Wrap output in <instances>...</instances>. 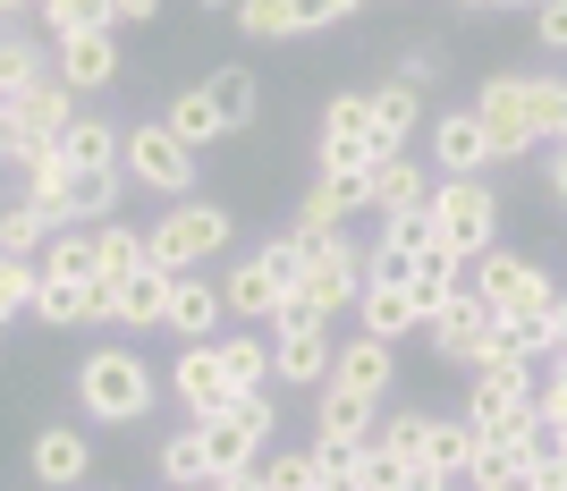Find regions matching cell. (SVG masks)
<instances>
[{"label": "cell", "mask_w": 567, "mask_h": 491, "mask_svg": "<svg viewBox=\"0 0 567 491\" xmlns=\"http://www.w3.org/2000/svg\"><path fill=\"white\" fill-rule=\"evenodd\" d=\"M466 423L483 432V441L534 449L550 432L543 407H534V365H474L466 374Z\"/></svg>", "instance_id": "1"}, {"label": "cell", "mask_w": 567, "mask_h": 491, "mask_svg": "<svg viewBox=\"0 0 567 491\" xmlns=\"http://www.w3.org/2000/svg\"><path fill=\"white\" fill-rule=\"evenodd\" d=\"M550 102H559V76H525V69H499L492 85L474 94V111H483V127H492L499 162H517V153L550 144Z\"/></svg>", "instance_id": "2"}, {"label": "cell", "mask_w": 567, "mask_h": 491, "mask_svg": "<svg viewBox=\"0 0 567 491\" xmlns=\"http://www.w3.org/2000/svg\"><path fill=\"white\" fill-rule=\"evenodd\" d=\"M153 398H162V374H153L136 348H94L76 365V407L94 423H144Z\"/></svg>", "instance_id": "3"}, {"label": "cell", "mask_w": 567, "mask_h": 491, "mask_svg": "<svg viewBox=\"0 0 567 491\" xmlns=\"http://www.w3.org/2000/svg\"><path fill=\"white\" fill-rule=\"evenodd\" d=\"M229 237H237V212H229V204H213V195H187V204H169L162 221L144 229V255L162 263L169 280H187L195 263H213Z\"/></svg>", "instance_id": "4"}, {"label": "cell", "mask_w": 567, "mask_h": 491, "mask_svg": "<svg viewBox=\"0 0 567 491\" xmlns=\"http://www.w3.org/2000/svg\"><path fill=\"white\" fill-rule=\"evenodd\" d=\"M424 212H432V246H450L457 263H483L499 246V195H492V178H441Z\"/></svg>", "instance_id": "5"}, {"label": "cell", "mask_w": 567, "mask_h": 491, "mask_svg": "<svg viewBox=\"0 0 567 491\" xmlns=\"http://www.w3.org/2000/svg\"><path fill=\"white\" fill-rule=\"evenodd\" d=\"M331 356H339V339H331V314L322 305H280V323H271V365H280V381H297V390H322L331 381Z\"/></svg>", "instance_id": "6"}, {"label": "cell", "mask_w": 567, "mask_h": 491, "mask_svg": "<svg viewBox=\"0 0 567 491\" xmlns=\"http://www.w3.org/2000/svg\"><path fill=\"white\" fill-rule=\"evenodd\" d=\"M127 178L136 187H153V195H169V204H187V187H195V144L169 127V119H136L127 127Z\"/></svg>", "instance_id": "7"}, {"label": "cell", "mask_w": 567, "mask_h": 491, "mask_svg": "<svg viewBox=\"0 0 567 491\" xmlns=\"http://www.w3.org/2000/svg\"><path fill=\"white\" fill-rule=\"evenodd\" d=\"M466 288H474V297H483V305H492L499 323H517V314H550V297H559L543 263L508 255V246H492V255H483V263H466Z\"/></svg>", "instance_id": "8"}, {"label": "cell", "mask_w": 567, "mask_h": 491, "mask_svg": "<svg viewBox=\"0 0 567 491\" xmlns=\"http://www.w3.org/2000/svg\"><path fill=\"white\" fill-rule=\"evenodd\" d=\"M313 153H322V178H355V170H373L381 162L373 94H331V102H322V136H313Z\"/></svg>", "instance_id": "9"}, {"label": "cell", "mask_w": 567, "mask_h": 491, "mask_svg": "<svg viewBox=\"0 0 567 491\" xmlns=\"http://www.w3.org/2000/svg\"><path fill=\"white\" fill-rule=\"evenodd\" d=\"M373 246H355L348 229L339 237H313V263H306V305H322V314H355L364 305V280H373Z\"/></svg>", "instance_id": "10"}, {"label": "cell", "mask_w": 567, "mask_h": 491, "mask_svg": "<svg viewBox=\"0 0 567 491\" xmlns=\"http://www.w3.org/2000/svg\"><path fill=\"white\" fill-rule=\"evenodd\" d=\"M424 339H432V356H441V365H466V374H474V365L492 356V339H499V314L474 297V288H457V297L424 323Z\"/></svg>", "instance_id": "11"}, {"label": "cell", "mask_w": 567, "mask_h": 491, "mask_svg": "<svg viewBox=\"0 0 567 491\" xmlns=\"http://www.w3.org/2000/svg\"><path fill=\"white\" fill-rule=\"evenodd\" d=\"M169 272L162 263H144V272H127V280H94V323H118V330H162L169 314Z\"/></svg>", "instance_id": "12"}, {"label": "cell", "mask_w": 567, "mask_h": 491, "mask_svg": "<svg viewBox=\"0 0 567 491\" xmlns=\"http://www.w3.org/2000/svg\"><path fill=\"white\" fill-rule=\"evenodd\" d=\"M169 390H178L187 423H204V416H220V407H237V381H229V365H220V339H204V348H178V365H169Z\"/></svg>", "instance_id": "13"}, {"label": "cell", "mask_w": 567, "mask_h": 491, "mask_svg": "<svg viewBox=\"0 0 567 491\" xmlns=\"http://www.w3.org/2000/svg\"><path fill=\"white\" fill-rule=\"evenodd\" d=\"M483 162H499V153H492V127H483L474 102L432 119V178H483Z\"/></svg>", "instance_id": "14"}, {"label": "cell", "mask_w": 567, "mask_h": 491, "mask_svg": "<svg viewBox=\"0 0 567 491\" xmlns=\"http://www.w3.org/2000/svg\"><path fill=\"white\" fill-rule=\"evenodd\" d=\"M118 187H136V178L127 170H69L60 204H51V229H102V221H118Z\"/></svg>", "instance_id": "15"}, {"label": "cell", "mask_w": 567, "mask_h": 491, "mask_svg": "<svg viewBox=\"0 0 567 491\" xmlns=\"http://www.w3.org/2000/svg\"><path fill=\"white\" fill-rule=\"evenodd\" d=\"M373 423H381V398L348 390V381H322V390H313V441L322 449H364Z\"/></svg>", "instance_id": "16"}, {"label": "cell", "mask_w": 567, "mask_h": 491, "mask_svg": "<svg viewBox=\"0 0 567 491\" xmlns=\"http://www.w3.org/2000/svg\"><path fill=\"white\" fill-rule=\"evenodd\" d=\"M195 449H204V483H220V474H246V467H262V432L237 407H220V416H204L195 423Z\"/></svg>", "instance_id": "17"}, {"label": "cell", "mask_w": 567, "mask_h": 491, "mask_svg": "<svg viewBox=\"0 0 567 491\" xmlns=\"http://www.w3.org/2000/svg\"><path fill=\"white\" fill-rule=\"evenodd\" d=\"M355 212H373V170H355V178H313L306 204H297V229L306 237H339Z\"/></svg>", "instance_id": "18"}, {"label": "cell", "mask_w": 567, "mask_h": 491, "mask_svg": "<svg viewBox=\"0 0 567 491\" xmlns=\"http://www.w3.org/2000/svg\"><path fill=\"white\" fill-rule=\"evenodd\" d=\"M25 467H34V483H43V491H76L85 474H94V441H85L76 423H43L34 449H25Z\"/></svg>", "instance_id": "19"}, {"label": "cell", "mask_w": 567, "mask_h": 491, "mask_svg": "<svg viewBox=\"0 0 567 491\" xmlns=\"http://www.w3.org/2000/svg\"><path fill=\"white\" fill-rule=\"evenodd\" d=\"M51 69L69 76L76 94H102V85H118V25H94V34H60V43H51Z\"/></svg>", "instance_id": "20"}, {"label": "cell", "mask_w": 567, "mask_h": 491, "mask_svg": "<svg viewBox=\"0 0 567 491\" xmlns=\"http://www.w3.org/2000/svg\"><path fill=\"white\" fill-rule=\"evenodd\" d=\"M220 323H229V305H220V280H178L169 288V314L162 330H178V348H204V339H220Z\"/></svg>", "instance_id": "21"}, {"label": "cell", "mask_w": 567, "mask_h": 491, "mask_svg": "<svg viewBox=\"0 0 567 491\" xmlns=\"http://www.w3.org/2000/svg\"><path fill=\"white\" fill-rule=\"evenodd\" d=\"M220 305H229L237 323H280V305H288V297H280V280L262 272V255L246 246V255L220 272Z\"/></svg>", "instance_id": "22"}, {"label": "cell", "mask_w": 567, "mask_h": 491, "mask_svg": "<svg viewBox=\"0 0 567 491\" xmlns=\"http://www.w3.org/2000/svg\"><path fill=\"white\" fill-rule=\"evenodd\" d=\"M331 381H348V390H364V398H390V381H399V348L390 339H348V348L331 356Z\"/></svg>", "instance_id": "23"}, {"label": "cell", "mask_w": 567, "mask_h": 491, "mask_svg": "<svg viewBox=\"0 0 567 491\" xmlns=\"http://www.w3.org/2000/svg\"><path fill=\"white\" fill-rule=\"evenodd\" d=\"M432 187H441V178H432L424 162H406V153H381L373 162V212L381 221H390V212H424Z\"/></svg>", "instance_id": "24"}, {"label": "cell", "mask_w": 567, "mask_h": 491, "mask_svg": "<svg viewBox=\"0 0 567 491\" xmlns=\"http://www.w3.org/2000/svg\"><path fill=\"white\" fill-rule=\"evenodd\" d=\"M60 162H69V170H118V162H127V136H118L102 111H76V127L60 136Z\"/></svg>", "instance_id": "25"}, {"label": "cell", "mask_w": 567, "mask_h": 491, "mask_svg": "<svg viewBox=\"0 0 567 491\" xmlns=\"http://www.w3.org/2000/svg\"><path fill=\"white\" fill-rule=\"evenodd\" d=\"M415 119H424V94H415L406 76H381V85H373V136H381V153H406Z\"/></svg>", "instance_id": "26"}, {"label": "cell", "mask_w": 567, "mask_h": 491, "mask_svg": "<svg viewBox=\"0 0 567 491\" xmlns=\"http://www.w3.org/2000/svg\"><path fill=\"white\" fill-rule=\"evenodd\" d=\"M355 314H364V330L390 339V348H399L406 330H424V305L406 297V288H381V280H364V305H355Z\"/></svg>", "instance_id": "27"}, {"label": "cell", "mask_w": 567, "mask_h": 491, "mask_svg": "<svg viewBox=\"0 0 567 491\" xmlns=\"http://www.w3.org/2000/svg\"><path fill=\"white\" fill-rule=\"evenodd\" d=\"M43 272H51V280H85V288H94L102 280V229H51Z\"/></svg>", "instance_id": "28"}, {"label": "cell", "mask_w": 567, "mask_h": 491, "mask_svg": "<svg viewBox=\"0 0 567 491\" xmlns=\"http://www.w3.org/2000/svg\"><path fill=\"white\" fill-rule=\"evenodd\" d=\"M220 365H229L237 398L262 390V381H280V365H271V339H262V330H220Z\"/></svg>", "instance_id": "29"}, {"label": "cell", "mask_w": 567, "mask_h": 491, "mask_svg": "<svg viewBox=\"0 0 567 491\" xmlns=\"http://www.w3.org/2000/svg\"><path fill=\"white\" fill-rule=\"evenodd\" d=\"M424 441H432V416H424V407H390V416L373 423V449H381V458H390L399 474L424 458Z\"/></svg>", "instance_id": "30"}, {"label": "cell", "mask_w": 567, "mask_h": 491, "mask_svg": "<svg viewBox=\"0 0 567 491\" xmlns=\"http://www.w3.org/2000/svg\"><path fill=\"white\" fill-rule=\"evenodd\" d=\"M457 272H466V263H457L450 246H424V255H415V280H406V297L424 305V323H432V314H441V305L457 297V288H466Z\"/></svg>", "instance_id": "31"}, {"label": "cell", "mask_w": 567, "mask_h": 491, "mask_svg": "<svg viewBox=\"0 0 567 491\" xmlns=\"http://www.w3.org/2000/svg\"><path fill=\"white\" fill-rule=\"evenodd\" d=\"M34 76H51L43 43H34V34H18V25H0V102H18Z\"/></svg>", "instance_id": "32"}, {"label": "cell", "mask_w": 567, "mask_h": 491, "mask_svg": "<svg viewBox=\"0 0 567 491\" xmlns=\"http://www.w3.org/2000/svg\"><path fill=\"white\" fill-rule=\"evenodd\" d=\"M204 94H213V111L229 119V136H237V127H255V111H262L255 69H213V76H204Z\"/></svg>", "instance_id": "33"}, {"label": "cell", "mask_w": 567, "mask_h": 491, "mask_svg": "<svg viewBox=\"0 0 567 491\" xmlns=\"http://www.w3.org/2000/svg\"><path fill=\"white\" fill-rule=\"evenodd\" d=\"M34 323H51V330L94 323V288H85V280H51V272H43V288H34Z\"/></svg>", "instance_id": "34"}, {"label": "cell", "mask_w": 567, "mask_h": 491, "mask_svg": "<svg viewBox=\"0 0 567 491\" xmlns=\"http://www.w3.org/2000/svg\"><path fill=\"white\" fill-rule=\"evenodd\" d=\"M262 491H322V449H262Z\"/></svg>", "instance_id": "35"}, {"label": "cell", "mask_w": 567, "mask_h": 491, "mask_svg": "<svg viewBox=\"0 0 567 491\" xmlns=\"http://www.w3.org/2000/svg\"><path fill=\"white\" fill-rule=\"evenodd\" d=\"M43 9V34H94V25H118V0H34Z\"/></svg>", "instance_id": "36"}, {"label": "cell", "mask_w": 567, "mask_h": 491, "mask_svg": "<svg viewBox=\"0 0 567 491\" xmlns=\"http://www.w3.org/2000/svg\"><path fill=\"white\" fill-rule=\"evenodd\" d=\"M237 25H246V43H297L306 34L297 0H237Z\"/></svg>", "instance_id": "37"}, {"label": "cell", "mask_w": 567, "mask_h": 491, "mask_svg": "<svg viewBox=\"0 0 567 491\" xmlns=\"http://www.w3.org/2000/svg\"><path fill=\"white\" fill-rule=\"evenodd\" d=\"M162 119H169V127H178V136L195 144V153H204V144H220V136H229V119L213 111V94H204V85H195V94H178V102H169Z\"/></svg>", "instance_id": "38"}, {"label": "cell", "mask_w": 567, "mask_h": 491, "mask_svg": "<svg viewBox=\"0 0 567 491\" xmlns=\"http://www.w3.org/2000/svg\"><path fill=\"white\" fill-rule=\"evenodd\" d=\"M474 449H483V432H474L466 416H432V441H424V458H432V467L466 474V467H474Z\"/></svg>", "instance_id": "39"}, {"label": "cell", "mask_w": 567, "mask_h": 491, "mask_svg": "<svg viewBox=\"0 0 567 491\" xmlns=\"http://www.w3.org/2000/svg\"><path fill=\"white\" fill-rule=\"evenodd\" d=\"M508 483H525V449L483 441V449H474V467H466V491H508Z\"/></svg>", "instance_id": "40"}, {"label": "cell", "mask_w": 567, "mask_h": 491, "mask_svg": "<svg viewBox=\"0 0 567 491\" xmlns=\"http://www.w3.org/2000/svg\"><path fill=\"white\" fill-rule=\"evenodd\" d=\"M43 246H51V221H43V212H34V204L18 195V204L0 212V255H25V263H34Z\"/></svg>", "instance_id": "41"}, {"label": "cell", "mask_w": 567, "mask_h": 491, "mask_svg": "<svg viewBox=\"0 0 567 491\" xmlns=\"http://www.w3.org/2000/svg\"><path fill=\"white\" fill-rule=\"evenodd\" d=\"M144 229H127V221H102V280H127V272H144Z\"/></svg>", "instance_id": "42"}, {"label": "cell", "mask_w": 567, "mask_h": 491, "mask_svg": "<svg viewBox=\"0 0 567 491\" xmlns=\"http://www.w3.org/2000/svg\"><path fill=\"white\" fill-rule=\"evenodd\" d=\"M34 288H43V263L0 255V323H9V314H34Z\"/></svg>", "instance_id": "43"}, {"label": "cell", "mask_w": 567, "mask_h": 491, "mask_svg": "<svg viewBox=\"0 0 567 491\" xmlns=\"http://www.w3.org/2000/svg\"><path fill=\"white\" fill-rule=\"evenodd\" d=\"M153 458H162V483H169V491L204 483V449H195V423H187V432H169V441L153 449Z\"/></svg>", "instance_id": "44"}, {"label": "cell", "mask_w": 567, "mask_h": 491, "mask_svg": "<svg viewBox=\"0 0 567 491\" xmlns=\"http://www.w3.org/2000/svg\"><path fill=\"white\" fill-rule=\"evenodd\" d=\"M525 483L534 491H567V441L559 432H543V441L525 449Z\"/></svg>", "instance_id": "45"}, {"label": "cell", "mask_w": 567, "mask_h": 491, "mask_svg": "<svg viewBox=\"0 0 567 491\" xmlns=\"http://www.w3.org/2000/svg\"><path fill=\"white\" fill-rule=\"evenodd\" d=\"M534 407H543V423L567 441V356H550L543 374H534Z\"/></svg>", "instance_id": "46"}, {"label": "cell", "mask_w": 567, "mask_h": 491, "mask_svg": "<svg viewBox=\"0 0 567 491\" xmlns=\"http://www.w3.org/2000/svg\"><path fill=\"white\" fill-rule=\"evenodd\" d=\"M534 43H543V51H567V0H543V9H534Z\"/></svg>", "instance_id": "47"}, {"label": "cell", "mask_w": 567, "mask_h": 491, "mask_svg": "<svg viewBox=\"0 0 567 491\" xmlns=\"http://www.w3.org/2000/svg\"><path fill=\"white\" fill-rule=\"evenodd\" d=\"M355 9H364V0H297V25H339V18H355Z\"/></svg>", "instance_id": "48"}, {"label": "cell", "mask_w": 567, "mask_h": 491, "mask_svg": "<svg viewBox=\"0 0 567 491\" xmlns=\"http://www.w3.org/2000/svg\"><path fill=\"white\" fill-rule=\"evenodd\" d=\"M406 85H415V94H424V85H432V76H441V51H406Z\"/></svg>", "instance_id": "49"}, {"label": "cell", "mask_w": 567, "mask_h": 491, "mask_svg": "<svg viewBox=\"0 0 567 491\" xmlns=\"http://www.w3.org/2000/svg\"><path fill=\"white\" fill-rule=\"evenodd\" d=\"M550 204L567 212V144H559V153H550Z\"/></svg>", "instance_id": "50"}, {"label": "cell", "mask_w": 567, "mask_h": 491, "mask_svg": "<svg viewBox=\"0 0 567 491\" xmlns=\"http://www.w3.org/2000/svg\"><path fill=\"white\" fill-rule=\"evenodd\" d=\"M550 144H567V76H559V102H550Z\"/></svg>", "instance_id": "51"}, {"label": "cell", "mask_w": 567, "mask_h": 491, "mask_svg": "<svg viewBox=\"0 0 567 491\" xmlns=\"http://www.w3.org/2000/svg\"><path fill=\"white\" fill-rule=\"evenodd\" d=\"M213 491H262V467H246V474H220Z\"/></svg>", "instance_id": "52"}, {"label": "cell", "mask_w": 567, "mask_h": 491, "mask_svg": "<svg viewBox=\"0 0 567 491\" xmlns=\"http://www.w3.org/2000/svg\"><path fill=\"white\" fill-rule=\"evenodd\" d=\"M153 9H162V0H118V25H144Z\"/></svg>", "instance_id": "53"}, {"label": "cell", "mask_w": 567, "mask_h": 491, "mask_svg": "<svg viewBox=\"0 0 567 491\" xmlns=\"http://www.w3.org/2000/svg\"><path fill=\"white\" fill-rule=\"evenodd\" d=\"M550 339H559V356H567V297H550Z\"/></svg>", "instance_id": "54"}, {"label": "cell", "mask_w": 567, "mask_h": 491, "mask_svg": "<svg viewBox=\"0 0 567 491\" xmlns=\"http://www.w3.org/2000/svg\"><path fill=\"white\" fill-rule=\"evenodd\" d=\"M18 9H25V0H0V25H18Z\"/></svg>", "instance_id": "55"}, {"label": "cell", "mask_w": 567, "mask_h": 491, "mask_svg": "<svg viewBox=\"0 0 567 491\" xmlns=\"http://www.w3.org/2000/svg\"><path fill=\"white\" fill-rule=\"evenodd\" d=\"M195 9H237V0H195Z\"/></svg>", "instance_id": "56"}, {"label": "cell", "mask_w": 567, "mask_h": 491, "mask_svg": "<svg viewBox=\"0 0 567 491\" xmlns=\"http://www.w3.org/2000/svg\"><path fill=\"white\" fill-rule=\"evenodd\" d=\"M457 9H499V0H457Z\"/></svg>", "instance_id": "57"}, {"label": "cell", "mask_w": 567, "mask_h": 491, "mask_svg": "<svg viewBox=\"0 0 567 491\" xmlns=\"http://www.w3.org/2000/svg\"><path fill=\"white\" fill-rule=\"evenodd\" d=\"M187 491H213V483H187Z\"/></svg>", "instance_id": "58"}, {"label": "cell", "mask_w": 567, "mask_h": 491, "mask_svg": "<svg viewBox=\"0 0 567 491\" xmlns=\"http://www.w3.org/2000/svg\"><path fill=\"white\" fill-rule=\"evenodd\" d=\"M508 491H534V483H508Z\"/></svg>", "instance_id": "59"}, {"label": "cell", "mask_w": 567, "mask_h": 491, "mask_svg": "<svg viewBox=\"0 0 567 491\" xmlns=\"http://www.w3.org/2000/svg\"><path fill=\"white\" fill-rule=\"evenodd\" d=\"M118 491H127V483H118Z\"/></svg>", "instance_id": "60"}]
</instances>
